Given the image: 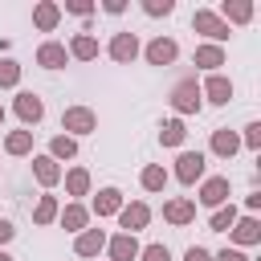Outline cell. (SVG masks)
Instances as JSON below:
<instances>
[{
	"mask_svg": "<svg viewBox=\"0 0 261 261\" xmlns=\"http://www.w3.org/2000/svg\"><path fill=\"white\" fill-rule=\"evenodd\" d=\"M171 110L175 114H200V106H204V94H200V86L192 82V77H184V82H175V90H171Z\"/></svg>",
	"mask_w": 261,
	"mask_h": 261,
	"instance_id": "obj_1",
	"label": "cell"
},
{
	"mask_svg": "<svg viewBox=\"0 0 261 261\" xmlns=\"http://www.w3.org/2000/svg\"><path fill=\"white\" fill-rule=\"evenodd\" d=\"M61 130H65L69 139H77V135H94V130H98V114H94L90 106H69V110L61 114Z\"/></svg>",
	"mask_w": 261,
	"mask_h": 261,
	"instance_id": "obj_2",
	"label": "cell"
},
{
	"mask_svg": "<svg viewBox=\"0 0 261 261\" xmlns=\"http://www.w3.org/2000/svg\"><path fill=\"white\" fill-rule=\"evenodd\" d=\"M192 29H196V33H204V37H208V45H220V41H228V33H232V29H228L212 8H196Z\"/></svg>",
	"mask_w": 261,
	"mask_h": 261,
	"instance_id": "obj_3",
	"label": "cell"
},
{
	"mask_svg": "<svg viewBox=\"0 0 261 261\" xmlns=\"http://www.w3.org/2000/svg\"><path fill=\"white\" fill-rule=\"evenodd\" d=\"M12 110L20 114V122H24V126H37V122L45 118V102H41L33 90H20V94H16V102H12Z\"/></svg>",
	"mask_w": 261,
	"mask_h": 261,
	"instance_id": "obj_4",
	"label": "cell"
},
{
	"mask_svg": "<svg viewBox=\"0 0 261 261\" xmlns=\"http://www.w3.org/2000/svg\"><path fill=\"white\" fill-rule=\"evenodd\" d=\"M147 220H151V208L143 204V200H135V204H122L118 208V224H122V232H139V228H147Z\"/></svg>",
	"mask_w": 261,
	"mask_h": 261,
	"instance_id": "obj_5",
	"label": "cell"
},
{
	"mask_svg": "<svg viewBox=\"0 0 261 261\" xmlns=\"http://www.w3.org/2000/svg\"><path fill=\"white\" fill-rule=\"evenodd\" d=\"M200 94H204L212 106H228V102H232V82H228L224 73H208V82L200 86Z\"/></svg>",
	"mask_w": 261,
	"mask_h": 261,
	"instance_id": "obj_6",
	"label": "cell"
},
{
	"mask_svg": "<svg viewBox=\"0 0 261 261\" xmlns=\"http://www.w3.org/2000/svg\"><path fill=\"white\" fill-rule=\"evenodd\" d=\"M175 179H179V184L204 179V155H200V151H184V155L175 159Z\"/></svg>",
	"mask_w": 261,
	"mask_h": 261,
	"instance_id": "obj_7",
	"label": "cell"
},
{
	"mask_svg": "<svg viewBox=\"0 0 261 261\" xmlns=\"http://www.w3.org/2000/svg\"><path fill=\"white\" fill-rule=\"evenodd\" d=\"M228 200V175H208L200 184V204L204 208H220Z\"/></svg>",
	"mask_w": 261,
	"mask_h": 261,
	"instance_id": "obj_8",
	"label": "cell"
},
{
	"mask_svg": "<svg viewBox=\"0 0 261 261\" xmlns=\"http://www.w3.org/2000/svg\"><path fill=\"white\" fill-rule=\"evenodd\" d=\"M163 220H167V224H192V220H196V200H188V196L167 200V204H163Z\"/></svg>",
	"mask_w": 261,
	"mask_h": 261,
	"instance_id": "obj_9",
	"label": "cell"
},
{
	"mask_svg": "<svg viewBox=\"0 0 261 261\" xmlns=\"http://www.w3.org/2000/svg\"><path fill=\"white\" fill-rule=\"evenodd\" d=\"M143 53H147V61H151V65H171V61L179 57V45H175L171 37H155Z\"/></svg>",
	"mask_w": 261,
	"mask_h": 261,
	"instance_id": "obj_10",
	"label": "cell"
},
{
	"mask_svg": "<svg viewBox=\"0 0 261 261\" xmlns=\"http://www.w3.org/2000/svg\"><path fill=\"white\" fill-rule=\"evenodd\" d=\"M106 249H110V257L114 261H139V237H130V232H118V237H110L106 241Z\"/></svg>",
	"mask_w": 261,
	"mask_h": 261,
	"instance_id": "obj_11",
	"label": "cell"
},
{
	"mask_svg": "<svg viewBox=\"0 0 261 261\" xmlns=\"http://www.w3.org/2000/svg\"><path fill=\"white\" fill-rule=\"evenodd\" d=\"M73 249H77V257H98L106 249V232L102 228H82L77 241H73Z\"/></svg>",
	"mask_w": 261,
	"mask_h": 261,
	"instance_id": "obj_12",
	"label": "cell"
},
{
	"mask_svg": "<svg viewBox=\"0 0 261 261\" xmlns=\"http://www.w3.org/2000/svg\"><path fill=\"white\" fill-rule=\"evenodd\" d=\"M216 16H220L224 24H249V20H253V4H249V0H224Z\"/></svg>",
	"mask_w": 261,
	"mask_h": 261,
	"instance_id": "obj_13",
	"label": "cell"
},
{
	"mask_svg": "<svg viewBox=\"0 0 261 261\" xmlns=\"http://www.w3.org/2000/svg\"><path fill=\"white\" fill-rule=\"evenodd\" d=\"M110 57L122 61V65L135 61V57H139V37H135V33H114V41H110Z\"/></svg>",
	"mask_w": 261,
	"mask_h": 261,
	"instance_id": "obj_14",
	"label": "cell"
},
{
	"mask_svg": "<svg viewBox=\"0 0 261 261\" xmlns=\"http://www.w3.org/2000/svg\"><path fill=\"white\" fill-rule=\"evenodd\" d=\"M237 151H241V135H237V130H228V126L212 130V155H220V159H232Z\"/></svg>",
	"mask_w": 261,
	"mask_h": 261,
	"instance_id": "obj_15",
	"label": "cell"
},
{
	"mask_svg": "<svg viewBox=\"0 0 261 261\" xmlns=\"http://www.w3.org/2000/svg\"><path fill=\"white\" fill-rule=\"evenodd\" d=\"M228 232H232L237 245H257V241H261V220H257V216H237V224H232Z\"/></svg>",
	"mask_w": 261,
	"mask_h": 261,
	"instance_id": "obj_16",
	"label": "cell"
},
{
	"mask_svg": "<svg viewBox=\"0 0 261 261\" xmlns=\"http://www.w3.org/2000/svg\"><path fill=\"white\" fill-rule=\"evenodd\" d=\"M57 20H61V4H53V0H41V4L33 8V24H37L41 33H53Z\"/></svg>",
	"mask_w": 261,
	"mask_h": 261,
	"instance_id": "obj_17",
	"label": "cell"
},
{
	"mask_svg": "<svg viewBox=\"0 0 261 261\" xmlns=\"http://www.w3.org/2000/svg\"><path fill=\"white\" fill-rule=\"evenodd\" d=\"M33 175H37L41 188H53V184L61 179V167H57V159H49V155H33Z\"/></svg>",
	"mask_w": 261,
	"mask_h": 261,
	"instance_id": "obj_18",
	"label": "cell"
},
{
	"mask_svg": "<svg viewBox=\"0 0 261 261\" xmlns=\"http://www.w3.org/2000/svg\"><path fill=\"white\" fill-rule=\"evenodd\" d=\"M118 208H122V192L118 188H102L94 196V216H118Z\"/></svg>",
	"mask_w": 261,
	"mask_h": 261,
	"instance_id": "obj_19",
	"label": "cell"
},
{
	"mask_svg": "<svg viewBox=\"0 0 261 261\" xmlns=\"http://www.w3.org/2000/svg\"><path fill=\"white\" fill-rule=\"evenodd\" d=\"M57 220H61V228H69V232H82V228L90 224V208H82V204H65V208L57 212Z\"/></svg>",
	"mask_w": 261,
	"mask_h": 261,
	"instance_id": "obj_20",
	"label": "cell"
},
{
	"mask_svg": "<svg viewBox=\"0 0 261 261\" xmlns=\"http://www.w3.org/2000/svg\"><path fill=\"white\" fill-rule=\"evenodd\" d=\"M65 45H57V41H45L41 49H37V65H45V69H61L65 65Z\"/></svg>",
	"mask_w": 261,
	"mask_h": 261,
	"instance_id": "obj_21",
	"label": "cell"
},
{
	"mask_svg": "<svg viewBox=\"0 0 261 261\" xmlns=\"http://www.w3.org/2000/svg\"><path fill=\"white\" fill-rule=\"evenodd\" d=\"M69 57H77V61H94L98 57V41L90 37V33H77L73 41H69V49H65Z\"/></svg>",
	"mask_w": 261,
	"mask_h": 261,
	"instance_id": "obj_22",
	"label": "cell"
},
{
	"mask_svg": "<svg viewBox=\"0 0 261 261\" xmlns=\"http://www.w3.org/2000/svg\"><path fill=\"white\" fill-rule=\"evenodd\" d=\"M188 139V126H184V118H167L163 126H159V143L163 147H179Z\"/></svg>",
	"mask_w": 261,
	"mask_h": 261,
	"instance_id": "obj_23",
	"label": "cell"
},
{
	"mask_svg": "<svg viewBox=\"0 0 261 261\" xmlns=\"http://www.w3.org/2000/svg\"><path fill=\"white\" fill-rule=\"evenodd\" d=\"M196 65L216 73V69L224 65V49H220V45H200V49H196Z\"/></svg>",
	"mask_w": 261,
	"mask_h": 261,
	"instance_id": "obj_24",
	"label": "cell"
},
{
	"mask_svg": "<svg viewBox=\"0 0 261 261\" xmlns=\"http://www.w3.org/2000/svg\"><path fill=\"white\" fill-rule=\"evenodd\" d=\"M232 224H237V208H232V200H228V204H220V208L208 216V228H212V232H228Z\"/></svg>",
	"mask_w": 261,
	"mask_h": 261,
	"instance_id": "obj_25",
	"label": "cell"
},
{
	"mask_svg": "<svg viewBox=\"0 0 261 261\" xmlns=\"http://www.w3.org/2000/svg\"><path fill=\"white\" fill-rule=\"evenodd\" d=\"M4 151H8V155H29V151H33V130H8Z\"/></svg>",
	"mask_w": 261,
	"mask_h": 261,
	"instance_id": "obj_26",
	"label": "cell"
},
{
	"mask_svg": "<svg viewBox=\"0 0 261 261\" xmlns=\"http://www.w3.org/2000/svg\"><path fill=\"white\" fill-rule=\"evenodd\" d=\"M139 184H143L147 192H163V188H167V171H163L159 163H147L143 175H139Z\"/></svg>",
	"mask_w": 261,
	"mask_h": 261,
	"instance_id": "obj_27",
	"label": "cell"
},
{
	"mask_svg": "<svg viewBox=\"0 0 261 261\" xmlns=\"http://www.w3.org/2000/svg\"><path fill=\"white\" fill-rule=\"evenodd\" d=\"M65 192L69 196H86L90 192V171L86 167H69L65 171Z\"/></svg>",
	"mask_w": 261,
	"mask_h": 261,
	"instance_id": "obj_28",
	"label": "cell"
},
{
	"mask_svg": "<svg viewBox=\"0 0 261 261\" xmlns=\"http://www.w3.org/2000/svg\"><path fill=\"white\" fill-rule=\"evenodd\" d=\"M77 155V139H69V135H53V143H49V159H73Z\"/></svg>",
	"mask_w": 261,
	"mask_h": 261,
	"instance_id": "obj_29",
	"label": "cell"
},
{
	"mask_svg": "<svg viewBox=\"0 0 261 261\" xmlns=\"http://www.w3.org/2000/svg\"><path fill=\"white\" fill-rule=\"evenodd\" d=\"M57 212H61V208H57V196H41L37 208H33V220H37V224H53Z\"/></svg>",
	"mask_w": 261,
	"mask_h": 261,
	"instance_id": "obj_30",
	"label": "cell"
},
{
	"mask_svg": "<svg viewBox=\"0 0 261 261\" xmlns=\"http://www.w3.org/2000/svg\"><path fill=\"white\" fill-rule=\"evenodd\" d=\"M12 86H20V65L12 57H4L0 61V90H12Z\"/></svg>",
	"mask_w": 261,
	"mask_h": 261,
	"instance_id": "obj_31",
	"label": "cell"
},
{
	"mask_svg": "<svg viewBox=\"0 0 261 261\" xmlns=\"http://www.w3.org/2000/svg\"><path fill=\"white\" fill-rule=\"evenodd\" d=\"M143 12L147 16H171L175 12V0H143Z\"/></svg>",
	"mask_w": 261,
	"mask_h": 261,
	"instance_id": "obj_32",
	"label": "cell"
},
{
	"mask_svg": "<svg viewBox=\"0 0 261 261\" xmlns=\"http://www.w3.org/2000/svg\"><path fill=\"white\" fill-rule=\"evenodd\" d=\"M139 261H171V253H167V245H147V249H139Z\"/></svg>",
	"mask_w": 261,
	"mask_h": 261,
	"instance_id": "obj_33",
	"label": "cell"
},
{
	"mask_svg": "<svg viewBox=\"0 0 261 261\" xmlns=\"http://www.w3.org/2000/svg\"><path fill=\"white\" fill-rule=\"evenodd\" d=\"M241 143H245L249 151H257V147H261V122H249V126H245V139H241Z\"/></svg>",
	"mask_w": 261,
	"mask_h": 261,
	"instance_id": "obj_34",
	"label": "cell"
},
{
	"mask_svg": "<svg viewBox=\"0 0 261 261\" xmlns=\"http://www.w3.org/2000/svg\"><path fill=\"white\" fill-rule=\"evenodd\" d=\"M65 12H73V16H94V4H86V0H65Z\"/></svg>",
	"mask_w": 261,
	"mask_h": 261,
	"instance_id": "obj_35",
	"label": "cell"
},
{
	"mask_svg": "<svg viewBox=\"0 0 261 261\" xmlns=\"http://www.w3.org/2000/svg\"><path fill=\"white\" fill-rule=\"evenodd\" d=\"M184 261H212V253H208V249H200V245H192V249L184 253Z\"/></svg>",
	"mask_w": 261,
	"mask_h": 261,
	"instance_id": "obj_36",
	"label": "cell"
},
{
	"mask_svg": "<svg viewBox=\"0 0 261 261\" xmlns=\"http://www.w3.org/2000/svg\"><path fill=\"white\" fill-rule=\"evenodd\" d=\"M212 261H249V257H245L241 249H224V253H216Z\"/></svg>",
	"mask_w": 261,
	"mask_h": 261,
	"instance_id": "obj_37",
	"label": "cell"
},
{
	"mask_svg": "<svg viewBox=\"0 0 261 261\" xmlns=\"http://www.w3.org/2000/svg\"><path fill=\"white\" fill-rule=\"evenodd\" d=\"M16 237V228H12V220H0V245H8Z\"/></svg>",
	"mask_w": 261,
	"mask_h": 261,
	"instance_id": "obj_38",
	"label": "cell"
},
{
	"mask_svg": "<svg viewBox=\"0 0 261 261\" xmlns=\"http://www.w3.org/2000/svg\"><path fill=\"white\" fill-rule=\"evenodd\" d=\"M102 8H106V12H110V16H118V12H122V8H126V4H122V0H106V4H102Z\"/></svg>",
	"mask_w": 261,
	"mask_h": 261,
	"instance_id": "obj_39",
	"label": "cell"
},
{
	"mask_svg": "<svg viewBox=\"0 0 261 261\" xmlns=\"http://www.w3.org/2000/svg\"><path fill=\"white\" fill-rule=\"evenodd\" d=\"M0 261H12V257H8V253H4V249H0Z\"/></svg>",
	"mask_w": 261,
	"mask_h": 261,
	"instance_id": "obj_40",
	"label": "cell"
},
{
	"mask_svg": "<svg viewBox=\"0 0 261 261\" xmlns=\"http://www.w3.org/2000/svg\"><path fill=\"white\" fill-rule=\"evenodd\" d=\"M0 122H4V106H0Z\"/></svg>",
	"mask_w": 261,
	"mask_h": 261,
	"instance_id": "obj_41",
	"label": "cell"
}]
</instances>
